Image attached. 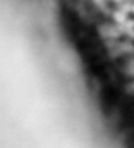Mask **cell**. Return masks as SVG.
<instances>
[{
    "instance_id": "1",
    "label": "cell",
    "mask_w": 134,
    "mask_h": 148,
    "mask_svg": "<svg viewBox=\"0 0 134 148\" xmlns=\"http://www.w3.org/2000/svg\"><path fill=\"white\" fill-rule=\"evenodd\" d=\"M122 6H124L127 10H133L134 8V0H120Z\"/></svg>"
}]
</instances>
